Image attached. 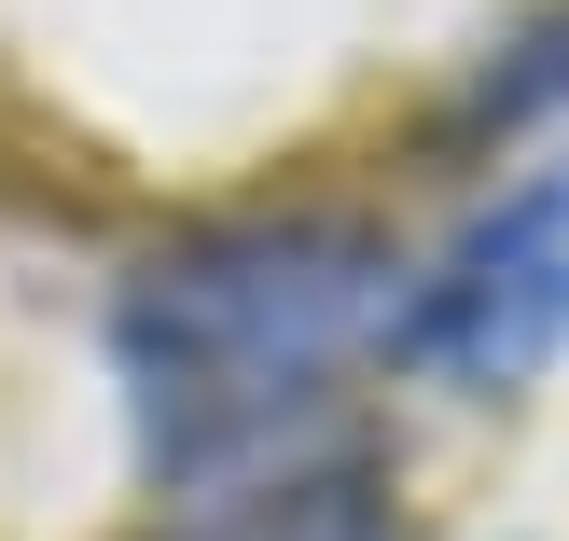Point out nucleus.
Wrapping results in <instances>:
<instances>
[{
    "label": "nucleus",
    "mask_w": 569,
    "mask_h": 541,
    "mask_svg": "<svg viewBox=\"0 0 569 541\" xmlns=\"http://www.w3.org/2000/svg\"><path fill=\"white\" fill-rule=\"evenodd\" d=\"M389 237L348 209H237L139 250L111 292V389L153 487L264 472L333 403L361 348H389Z\"/></svg>",
    "instance_id": "1"
},
{
    "label": "nucleus",
    "mask_w": 569,
    "mask_h": 541,
    "mask_svg": "<svg viewBox=\"0 0 569 541\" xmlns=\"http://www.w3.org/2000/svg\"><path fill=\"white\" fill-rule=\"evenodd\" d=\"M515 98H569V14L528 42V70H515Z\"/></svg>",
    "instance_id": "4"
},
{
    "label": "nucleus",
    "mask_w": 569,
    "mask_h": 541,
    "mask_svg": "<svg viewBox=\"0 0 569 541\" xmlns=\"http://www.w3.org/2000/svg\"><path fill=\"white\" fill-rule=\"evenodd\" d=\"M389 361L431 389H528L542 361H569V153L431 250V278L389 305Z\"/></svg>",
    "instance_id": "2"
},
{
    "label": "nucleus",
    "mask_w": 569,
    "mask_h": 541,
    "mask_svg": "<svg viewBox=\"0 0 569 541\" xmlns=\"http://www.w3.org/2000/svg\"><path fill=\"white\" fill-rule=\"evenodd\" d=\"M153 541H403L376 459H264L194 487V514H167Z\"/></svg>",
    "instance_id": "3"
}]
</instances>
